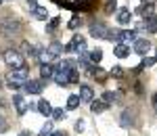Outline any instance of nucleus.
Returning a JSON list of instances; mask_svg holds the SVG:
<instances>
[{"mask_svg":"<svg viewBox=\"0 0 157 136\" xmlns=\"http://www.w3.org/2000/svg\"><path fill=\"white\" fill-rule=\"evenodd\" d=\"M107 34H109V29L103 23H92L90 25V36L92 38H107Z\"/></svg>","mask_w":157,"mask_h":136,"instance_id":"9d476101","label":"nucleus"},{"mask_svg":"<svg viewBox=\"0 0 157 136\" xmlns=\"http://www.w3.org/2000/svg\"><path fill=\"white\" fill-rule=\"evenodd\" d=\"M29 80V71H27V67H19V69H11L9 75H6V84L11 90H19V88L23 86L25 82Z\"/></svg>","mask_w":157,"mask_h":136,"instance_id":"f257e3e1","label":"nucleus"},{"mask_svg":"<svg viewBox=\"0 0 157 136\" xmlns=\"http://www.w3.org/2000/svg\"><path fill=\"white\" fill-rule=\"evenodd\" d=\"M52 2H57V4H61V0H52Z\"/></svg>","mask_w":157,"mask_h":136,"instance_id":"37998d69","label":"nucleus"},{"mask_svg":"<svg viewBox=\"0 0 157 136\" xmlns=\"http://www.w3.org/2000/svg\"><path fill=\"white\" fill-rule=\"evenodd\" d=\"M19 136H29V134H27V132H21V134H19Z\"/></svg>","mask_w":157,"mask_h":136,"instance_id":"79ce46f5","label":"nucleus"},{"mask_svg":"<svg viewBox=\"0 0 157 136\" xmlns=\"http://www.w3.org/2000/svg\"><path fill=\"white\" fill-rule=\"evenodd\" d=\"M151 50V42L147 40V38H138L136 42H134V52L136 55H147Z\"/></svg>","mask_w":157,"mask_h":136,"instance_id":"0eeeda50","label":"nucleus"},{"mask_svg":"<svg viewBox=\"0 0 157 136\" xmlns=\"http://www.w3.org/2000/svg\"><path fill=\"white\" fill-rule=\"evenodd\" d=\"M52 59H55V57H52V55H50L48 50H46V52H42V55H40V63H42V65H44V63H50V61H52Z\"/></svg>","mask_w":157,"mask_h":136,"instance_id":"2f4dec72","label":"nucleus"},{"mask_svg":"<svg viewBox=\"0 0 157 136\" xmlns=\"http://www.w3.org/2000/svg\"><path fill=\"white\" fill-rule=\"evenodd\" d=\"M101 59H103V50H101V48L90 50V63H92V65H97V63H101Z\"/></svg>","mask_w":157,"mask_h":136,"instance_id":"5701e85b","label":"nucleus"},{"mask_svg":"<svg viewBox=\"0 0 157 136\" xmlns=\"http://www.w3.org/2000/svg\"><path fill=\"white\" fill-rule=\"evenodd\" d=\"M23 88H25L27 94H40V92H42V84L36 82V80H27L23 84Z\"/></svg>","mask_w":157,"mask_h":136,"instance_id":"9b49d317","label":"nucleus"},{"mask_svg":"<svg viewBox=\"0 0 157 136\" xmlns=\"http://www.w3.org/2000/svg\"><path fill=\"white\" fill-rule=\"evenodd\" d=\"M103 100H105L107 105H111V103L117 100V94H115V92H105V94H103Z\"/></svg>","mask_w":157,"mask_h":136,"instance_id":"c756f323","label":"nucleus"},{"mask_svg":"<svg viewBox=\"0 0 157 136\" xmlns=\"http://www.w3.org/2000/svg\"><path fill=\"white\" fill-rule=\"evenodd\" d=\"M107 109V103L105 100H92V105H90V111L92 113H103Z\"/></svg>","mask_w":157,"mask_h":136,"instance_id":"a211bd4d","label":"nucleus"},{"mask_svg":"<svg viewBox=\"0 0 157 136\" xmlns=\"http://www.w3.org/2000/svg\"><path fill=\"white\" fill-rule=\"evenodd\" d=\"M138 38H136V32L134 29H126V32H121V42L124 44H128V42H136Z\"/></svg>","mask_w":157,"mask_h":136,"instance_id":"f3484780","label":"nucleus"},{"mask_svg":"<svg viewBox=\"0 0 157 136\" xmlns=\"http://www.w3.org/2000/svg\"><path fill=\"white\" fill-rule=\"evenodd\" d=\"M6 130V122H4V117L0 115V132H4Z\"/></svg>","mask_w":157,"mask_h":136,"instance_id":"4c0bfd02","label":"nucleus"},{"mask_svg":"<svg viewBox=\"0 0 157 136\" xmlns=\"http://www.w3.org/2000/svg\"><path fill=\"white\" fill-rule=\"evenodd\" d=\"M55 71H57V67L50 65V63H44V65L40 67V75H42V80H50V77H55Z\"/></svg>","mask_w":157,"mask_h":136,"instance_id":"ddd939ff","label":"nucleus"},{"mask_svg":"<svg viewBox=\"0 0 157 136\" xmlns=\"http://www.w3.org/2000/svg\"><path fill=\"white\" fill-rule=\"evenodd\" d=\"M52 136H67V134H65V132H55Z\"/></svg>","mask_w":157,"mask_h":136,"instance_id":"a19ab883","label":"nucleus"},{"mask_svg":"<svg viewBox=\"0 0 157 136\" xmlns=\"http://www.w3.org/2000/svg\"><path fill=\"white\" fill-rule=\"evenodd\" d=\"M38 136H52V122H48V124L42 126V130H40Z\"/></svg>","mask_w":157,"mask_h":136,"instance_id":"bb28decb","label":"nucleus"},{"mask_svg":"<svg viewBox=\"0 0 157 136\" xmlns=\"http://www.w3.org/2000/svg\"><path fill=\"white\" fill-rule=\"evenodd\" d=\"M27 6H29V11H36V9H38L36 0H27Z\"/></svg>","mask_w":157,"mask_h":136,"instance_id":"c9c22d12","label":"nucleus"},{"mask_svg":"<svg viewBox=\"0 0 157 136\" xmlns=\"http://www.w3.org/2000/svg\"><path fill=\"white\" fill-rule=\"evenodd\" d=\"M69 82H71V84H78V82H80V74H78V69H73L71 74H69Z\"/></svg>","mask_w":157,"mask_h":136,"instance_id":"473e14b6","label":"nucleus"},{"mask_svg":"<svg viewBox=\"0 0 157 136\" xmlns=\"http://www.w3.org/2000/svg\"><path fill=\"white\" fill-rule=\"evenodd\" d=\"M143 63H145V67H153V65L157 63V57H149V59H145Z\"/></svg>","mask_w":157,"mask_h":136,"instance_id":"f704fd0d","label":"nucleus"},{"mask_svg":"<svg viewBox=\"0 0 157 136\" xmlns=\"http://www.w3.org/2000/svg\"><path fill=\"white\" fill-rule=\"evenodd\" d=\"M2 2H4V0H0V4H2Z\"/></svg>","mask_w":157,"mask_h":136,"instance_id":"c03bdc74","label":"nucleus"},{"mask_svg":"<svg viewBox=\"0 0 157 136\" xmlns=\"http://www.w3.org/2000/svg\"><path fill=\"white\" fill-rule=\"evenodd\" d=\"M153 107H155V109H157V92H155V94H153Z\"/></svg>","mask_w":157,"mask_h":136,"instance_id":"ea45409f","label":"nucleus"},{"mask_svg":"<svg viewBox=\"0 0 157 136\" xmlns=\"http://www.w3.org/2000/svg\"><path fill=\"white\" fill-rule=\"evenodd\" d=\"M19 29H21L19 21H15V19H0V32H2L4 36H13V34L19 32Z\"/></svg>","mask_w":157,"mask_h":136,"instance_id":"7ed1b4c3","label":"nucleus"},{"mask_svg":"<svg viewBox=\"0 0 157 136\" xmlns=\"http://www.w3.org/2000/svg\"><path fill=\"white\" fill-rule=\"evenodd\" d=\"M75 130H78V132H82V130H84V122H82V119H78V122H75Z\"/></svg>","mask_w":157,"mask_h":136,"instance_id":"e433bc0d","label":"nucleus"},{"mask_svg":"<svg viewBox=\"0 0 157 136\" xmlns=\"http://www.w3.org/2000/svg\"><path fill=\"white\" fill-rule=\"evenodd\" d=\"M94 99V90L90 86H86V84H80V100L82 103H92Z\"/></svg>","mask_w":157,"mask_h":136,"instance_id":"1a4fd4ad","label":"nucleus"},{"mask_svg":"<svg viewBox=\"0 0 157 136\" xmlns=\"http://www.w3.org/2000/svg\"><path fill=\"white\" fill-rule=\"evenodd\" d=\"M4 61H6V65H9L11 69H19V67H25L21 52H17V50H13V48L4 52Z\"/></svg>","mask_w":157,"mask_h":136,"instance_id":"f03ea898","label":"nucleus"},{"mask_svg":"<svg viewBox=\"0 0 157 136\" xmlns=\"http://www.w3.org/2000/svg\"><path fill=\"white\" fill-rule=\"evenodd\" d=\"M80 103H82V100H80V94H71V96L67 99V109H78Z\"/></svg>","mask_w":157,"mask_h":136,"instance_id":"412c9836","label":"nucleus"},{"mask_svg":"<svg viewBox=\"0 0 157 136\" xmlns=\"http://www.w3.org/2000/svg\"><path fill=\"white\" fill-rule=\"evenodd\" d=\"M117 9V0H107V4H105V13L111 15V13Z\"/></svg>","mask_w":157,"mask_h":136,"instance_id":"c85d7f7f","label":"nucleus"},{"mask_svg":"<svg viewBox=\"0 0 157 136\" xmlns=\"http://www.w3.org/2000/svg\"><path fill=\"white\" fill-rule=\"evenodd\" d=\"M117 23L120 25H130L132 23V13H130V9H120V11H117Z\"/></svg>","mask_w":157,"mask_h":136,"instance_id":"f8f14e48","label":"nucleus"},{"mask_svg":"<svg viewBox=\"0 0 157 136\" xmlns=\"http://www.w3.org/2000/svg\"><path fill=\"white\" fill-rule=\"evenodd\" d=\"M111 75H115V77H121V75H124V69H121L120 65H117V67H113V69H111Z\"/></svg>","mask_w":157,"mask_h":136,"instance_id":"72a5a7b5","label":"nucleus"},{"mask_svg":"<svg viewBox=\"0 0 157 136\" xmlns=\"http://www.w3.org/2000/svg\"><path fill=\"white\" fill-rule=\"evenodd\" d=\"M65 6H67V9H73V11H75V9H80V11L90 9V4H88V2H65Z\"/></svg>","mask_w":157,"mask_h":136,"instance_id":"4be33fe9","label":"nucleus"},{"mask_svg":"<svg viewBox=\"0 0 157 136\" xmlns=\"http://www.w3.org/2000/svg\"><path fill=\"white\" fill-rule=\"evenodd\" d=\"M63 50H65V46H63L61 42H50V44H48V52L52 55V57H59Z\"/></svg>","mask_w":157,"mask_h":136,"instance_id":"dca6fc26","label":"nucleus"},{"mask_svg":"<svg viewBox=\"0 0 157 136\" xmlns=\"http://www.w3.org/2000/svg\"><path fill=\"white\" fill-rule=\"evenodd\" d=\"M52 122H61V119H65V109H52Z\"/></svg>","mask_w":157,"mask_h":136,"instance_id":"a878e982","label":"nucleus"},{"mask_svg":"<svg viewBox=\"0 0 157 136\" xmlns=\"http://www.w3.org/2000/svg\"><path fill=\"white\" fill-rule=\"evenodd\" d=\"M69 74H71V71L57 67V71H55V77H52V80L57 82V86H63V88H65V86H69V84H71V82H69Z\"/></svg>","mask_w":157,"mask_h":136,"instance_id":"39448f33","label":"nucleus"},{"mask_svg":"<svg viewBox=\"0 0 157 136\" xmlns=\"http://www.w3.org/2000/svg\"><path fill=\"white\" fill-rule=\"evenodd\" d=\"M113 55H115L117 59H126V57L130 55V46H128V44H124V42H120V44H115Z\"/></svg>","mask_w":157,"mask_h":136,"instance_id":"4468645a","label":"nucleus"},{"mask_svg":"<svg viewBox=\"0 0 157 136\" xmlns=\"http://www.w3.org/2000/svg\"><path fill=\"white\" fill-rule=\"evenodd\" d=\"M13 105H15V109H17L19 115H25L27 109H29V103H25V99H23V96H19V94L13 96Z\"/></svg>","mask_w":157,"mask_h":136,"instance_id":"6e6552de","label":"nucleus"},{"mask_svg":"<svg viewBox=\"0 0 157 136\" xmlns=\"http://www.w3.org/2000/svg\"><path fill=\"white\" fill-rule=\"evenodd\" d=\"M59 23H61V19H59V17H52L48 23H46V32H50V34H52V32H55V29L59 27Z\"/></svg>","mask_w":157,"mask_h":136,"instance_id":"393cba45","label":"nucleus"},{"mask_svg":"<svg viewBox=\"0 0 157 136\" xmlns=\"http://www.w3.org/2000/svg\"><path fill=\"white\" fill-rule=\"evenodd\" d=\"M80 25H82V17H78V15H75V17H71V21L67 23V27H69V29H78Z\"/></svg>","mask_w":157,"mask_h":136,"instance_id":"cd10ccee","label":"nucleus"},{"mask_svg":"<svg viewBox=\"0 0 157 136\" xmlns=\"http://www.w3.org/2000/svg\"><path fill=\"white\" fill-rule=\"evenodd\" d=\"M130 124H132V113L124 111V115H121V126H124V128H128Z\"/></svg>","mask_w":157,"mask_h":136,"instance_id":"7c9ffc66","label":"nucleus"},{"mask_svg":"<svg viewBox=\"0 0 157 136\" xmlns=\"http://www.w3.org/2000/svg\"><path fill=\"white\" fill-rule=\"evenodd\" d=\"M138 29H147L149 34H157V17L155 15H151V17H147L143 23L138 25Z\"/></svg>","mask_w":157,"mask_h":136,"instance_id":"423d86ee","label":"nucleus"},{"mask_svg":"<svg viewBox=\"0 0 157 136\" xmlns=\"http://www.w3.org/2000/svg\"><path fill=\"white\" fill-rule=\"evenodd\" d=\"M38 111L42 113L44 117H50V115H52V105H50L46 99H40L38 100Z\"/></svg>","mask_w":157,"mask_h":136,"instance_id":"2eb2a0df","label":"nucleus"},{"mask_svg":"<svg viewBox=\"0 0 157 136\" xmlns=\"http://www.w3.org/2000/svg\"><path fill=\"white\" fill-rule=\"evenodd\" d=\"M138 13H140L145 19L151 17V15H153V4H140V6H138Z\"/></svg>","mask_w":157,"mask_h":136,"instance_id":"b1692460","label":"nucleus"},{"mask_svg":"<svg viewBox=\"0 0 157 136\" xmlns=\"http://www.w3.org/2000/svg\"><path fill=\"white\" fill-rule=\"evenodd\" d=\"M86 46V40L82 36H73L71 42L69 44H65V52H80V50H84Z\"/></svg>","mask_w":157,"mask_h":136,"instance_id":"20e7f679","label":"nucleus"},{"mask_svg":"<svg viewBox=\"0 0 157 136\" xmlns=\"http://www.w3.org/2000/svg\"><path fill=\"white\" fill-rule=\"evenodd\" d=\"M107 40H109V42H115V44H120V42H121V32H120V29H109Z\"/></svg>","mask_w":157,"mask_h":136,"instance_id":"aec40b11","label":"nucleus"},{"mask_svg":"<svg viewBox=\"0 0 157 136\" xmlns=\"http://www.w3.org/2000/svg\"><path fill=\"white\" fill-rule=\"evenodd\" d=\"M32 15H34V19H38V21H46L48 19V11L42 9V6H38L36 11H32Z\"/></svg>","mask_w":157,"mask_h":136,"instance_id":"6ab92c4d","label":"nucleus"},{"mask_svg":"<svg viewBox=\"0 0 157 136\" xmlns=\"http://www.w3.org/2000/svg\"><path fill=\"white\" fill-rule=\"evenodd\" d=\"M155 2L157 0H143V4H153V6H155Z\"/></svg>","mask_w":157,"mask_h":136,"instance_id":"58836bf2","label":"nucleus"}]
</instances>
